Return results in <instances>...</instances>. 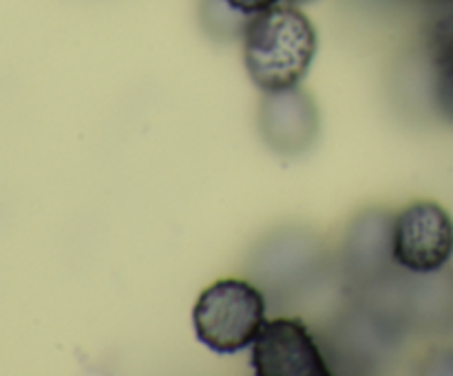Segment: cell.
I'll list each match as a JSON object with an SVG mask.
<instances>
[{
	"mask_svg": "<svg viewBox=\"0 0 453 376\" xmlns=\"http://www.w3.org/2000/svg\"><path fill=\"white\" fill-rule=\"evenodd\" d=\"M257 376H330V365L317 339L301 318H265L250 345Z\"/></svg>",
	"mask_w": 453,
	"mask_h": 376,
	"instance_id": "obj_4",
	"label": "cell"
},
{
	"mask_svg": "<svg viewBox=\"0 0 453 376\" xmlns=\"http://www.w3.org/2000/svg\"><path fill=\"white\" fill-rule=\"evenodd\" d=\"M317 27L296 4L279 3L243 25V62L264 93L299 87L317 58Z\"/></svg>",
	"mask_w": 453,
	"mask_h": 376,
	"instance_id": "obj_1",
	"label": "cell"
},
{
	"mask_svg": "<svg viewBox=\"0 0 453 376\" xmlns=\"http://www.w3.org/2000/svg\"><path fill=\"white\" fill-rule=\"evenodd\" d=\"M221 3H224L226 7L233 9L234 13H239V16L250 18V16H255V13L265 12V9L283 3V0H221Z\"/></svg>",
	"mask_w": 453,
	"mask_h": 376,
	"instance_id": "obj_8",
	"label": "cell"
},
{
	"mask_svg": "<svg viewBox=\"0 0 453 376\" xmlns=\"http://www.w3.org/2000/svg\"><path fill=\"white\" fill-rule=\"evenodd\" d=\"M392 257L411 274L441 272L453 257V219L436 202H414L394 217Z\"/></svg>",
	"mask_w": 453,
	"mask_h": 376,
	"instance_id": "obj_3",
	"label": "cell"
},
{
	"mask_svg": "<svg viewBox=\"0 0 453 376\" xmlns=\"http://www.w3.org/2000/svg\"><path fill=\"white\" fill-rule=\"evenodd\" d=\"M259 124L270 149L281 155H301L319 133V109L299 87L265 93Z\"/></svg>",
	"mask_w": 453,
	"mask_h": 376,
	"instance_id": "obj_5",
	"label": "cell"
},
{
	"mask_svg": "<svg viewBox=\"0 0 453 376\" xmlns=\"http://www.w3.org/2000/svg\"><path fill=\"white\" fill-rule=\"evenodd\" d=\"M283 3H290V4H296V7H299V4H308V3H314V0H283Z\"/></svg>",
	"mask_w": 453,
	"mask_h": 376,
	"instance_id": "obj_9",
	"label": "cell"
},
{
	"mask_svg": "<svg viewBox=\"0 0 453 376\" xmlns=\"http://www.w3.org/2000/svg\"><path fill=\"white\" fill-rule=\"evenodd\" d=\"M394 217L389 212L370 211L349 226L345 242V261L349 272L363 281L383 279L385 270L394 264L392 257Z\"/></svg>",
	"mask_w": 453,
	"mask_h": 376,
	"instance_id": "obj_6",
	"label": "cell"
},
{
	"mask_svg": "<svg viewBox=\"0 0 453 376\" xmlns=\"http://www.w3.org/2000/svg\"><path fill=\"white\" fill-rule=\"evenodd\" d=\"M434 3H442V4H453V0H434Z\"/></svg>",
	"mask_w": 453,
	"mask_h": 376,
	"instance_id": "obj_10",
	"label": "cell"
},
{
	"mask_svg": "<svg viewBox=\"0 0 453 376\" xmlns=\"http://www.w3.org/2000/svg\"><path fill=\"white\" fill-rule=\"evenodd\" d=\"M436 102L441 113L453 122V38L441 42L436 58Z\"/></svg>",
	"mask_w": 453,
	"mask_h": 376,
	"instance_id": "obj_7",
	"label": "cell"
},
{
	"mask_svg": "<svg viewBox=\"0 0 453 376\" xmlns=\"http://www.w3.org/2000/svg\"><path fill=\"white\" fill-rule=\"evenodd\" d=\"M265 295L246 279L226 277L203 288L193 308L195 336L217 354H237L255 343L265 323Z\"/></svg>",
	"mask_w": 453,
	"mask_h": 376,
	"instance_id": "obj_2",
	"label": "cell"
}]
</instances>
